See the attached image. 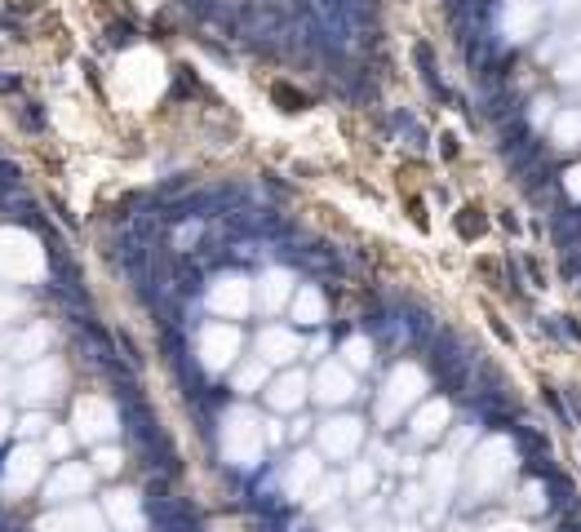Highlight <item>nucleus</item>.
Listing matches in <instances>:
<instances>
[{"label": "nucleus", "mask_w": 581, "mask_h": 532, "mask_svg": "<svg viewBox=\"0 0 581 532\" xmlns=\"http://www.w3.org/2000/svg\"><path fill=\"white\" fill-rule=\"evenodd\" d=\"M564 275L577 279V288H581V244H573V249L564 253Z\"/></svg>", "instance_id": "4"}, {"label": "nucleus", "mask_w": 581, "mask_h": 532, "mask_svg": "<svg viewBox=\"0 0 581 532\" xmlns=\"http://www.w3.org/2000/svg\"><path fill=\"white\" fill-rule=\"evenodd\" d=\"M417 67H421V76H426V85H430V93H439V98H448V89H444V80L435 76V58H430V45H417Z\"/></svg>", "instance_id": "1"}, {"label": "nucleus", "mask_w": 581, "mask_h": 532, "mask_svg": "<svg viewBox=\"0 0 581 532\" xmlns=\"http://www.w3.org/2000/svg\"><path fill=\"white\" fill-rule=\"evenodd\" d=\"M564 532H581V524H577V519H568V524H564Z\"/></svg>", "instance_id": "10"}, {"label": "nucleus", "mask_w": 581, "mask_h": 532, "mask_svg": "<svg viewBox=\"0 0 581 532\" xmlns=\"http://www.w3.org/2000/svg\"><path fill=\"white\" fill-rule=\"evenodd\" d=\"M23 125H36V129L45 125V120H40V111H36V102H32V111H23Z\"/></svg>", "instance_id": "8"}, {"label": "nucleus", "mask_w": 581, "mask_h": 532, "mask_svg": "<svg viewBox=\"0 0 581 532\" xmlns=\"http://www.w3.org/2000/svg\"><path fill=\"white\" fill-rule=\"evenodd\" d=\"M5 191H23V173H18L9 160H0V195Z\"/></svg>", "instance_id": "3"}, {"label": "nucleus", "mask_w": 581, "mask_h": 532, "mask_svg": "<svg viewBox=\"0 0 581 532\" xmlns=\"http://www.w3.org/2000/svg\"><path fill=\"white\" fill-rule=\"evenodd\" d=\"M18 85H23V80H18V76H9V71H0V93H18Z\"/></svg>", "instance_id": "6"}, {"label": "nucleus", "mask_w": 581, "mask_h": 532, "mask_svg": "<svg viewBox=\"0 0 581 532\" xmlns=\"http://www.w3.org/2000/svg\"><path fill=\"white\" fill-rule=\"evenodd\" d=\"M275 102H288L284 111H302V93H293V89H284V85L275 89Z\"/></svg>", "instance_id": "5"}, {"label": "nucleus", "mask_w": 581, "mask_h": 532, "mask_svg": "<svg viewBox=\"0 0 581 532\" xmlns=\"http://www.w3.org/2000/svg\"><path fill=\"white\" fill-rule=\"evenodd\" d=\"M125 40H129V27H125V23L111 27V45H125Z\"/></svg>", "instance_id": "7"}, {"label": "nucleus", "mask_w": 581, "mask_h": 532, "mask_svg": "<svg viewBox=\"0 0 581 532\" xmlns=\"http://www.w3.org/2000/svg\"><path fill=\"white\" fill-rule=\"evenodd\" d=\"M568 399H573V413L581 417V390H568Z\"/></svg>", "instance_id": "9"}, {"label": "nucleus", "mask_w": 581, "mask_h": 532, "mask_svg": "<svg viewBox=\"0 0 581 532\" xmlns=\"http://www.w3.org/2000/svg\"><path fill=\"white\" fill-rule=\"evenodd\" d=\"M550 488H555V506L559 510H573L577 506V497H573V479H568V474H550Z\"/></svg>", "instance_id": "2"}]
</instances>
